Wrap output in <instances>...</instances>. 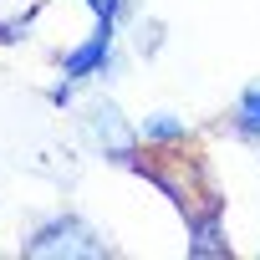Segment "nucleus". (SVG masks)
Masks as SVG:
<instances>
[{"instance_id":"20e7f679","label":"nucleus","mask_w":260,"mask_h":260,"mask_svg":"<svg viewBox=\"0 0 260 260\" xmlns=\"http://www.w3.org/2000/svg\"><path fill=\"white\" fill-rule=\"evenodd\" d=\"M230 127L240 138H250V143H260V82H250L240 97H235V112H230Z\"/></svg>"},{"instance_id":"39448f33","label":"nucleus","mask_w":260,"mask_h":260,"mask_svg":"<svg viewBox=\"0 0 260 260\" xmlns=\"http://www.w3.org/2000/svg\"><path fill=\"white\" fill-rule=\"evenodd\" d=\"M138 138H143V143H184V138H189V122L174 117V112H153V117H143Z\"/></svg>"},{"instance_id":"7ed1b4c3","label":"nucleus","mask_w":260,"mask_h":260,"mask_svg":"<svg viewBox=\"0 0 260 260\" xmlns=\"http://www.w3.org/2000/svg\"><path fill=\"white\" fill-rule=\"evenodd\" d=\"M107 56H112V26L107 21H97V31L77 46V51H67V61H61V77H67V87L72 82H87V77H97L102 67H107Z\"/></svg>"},{"instance_id":"f257e3e1","label":"nucleus","mask_w":260,"mask_h":260,"mask_svg":"<svg viewBox=\"0 0 260 260\" xmlns=\"http://www.w3.org/2000/svg\"><path fill=\"white\" fill-rule=\"evenodd\" d=\"M112 245L87 224V219H77V214H56V219H46V224H36L31 235H26V245H21V255H36V260H97V255H107Z\"/></svg>"},{"instance_id":"f03ea898","label":"nucleus","mask_w":260,"mask_h":260,"mask_svg":"<svg viewBox=\"0 0 260 260\" xmlns=\"http://www.w3.org/2000/svg\"><path fill=\"white\" fill-rule=\"evenodd\" d=\"M82 127H87V143L102 153V158H112V164H127L133 169L138 164V127H127V117L117 112V102H92L87 107V117H82Z\"/></svg>"}]
</instances>
